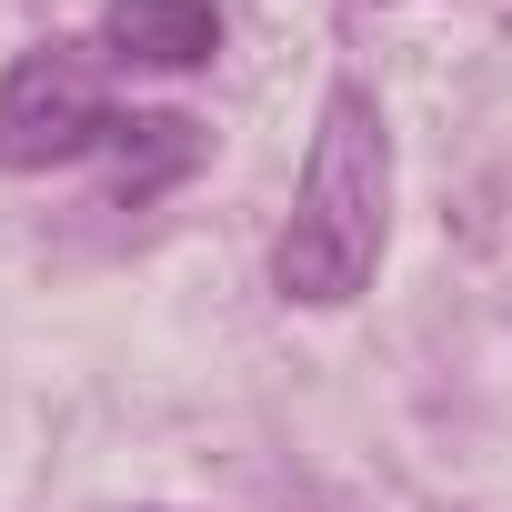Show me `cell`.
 <instances>
[{"label":"cell","instance_id":"277c9868","mask_svg":"<svg viewBox=\"0 0 512 512\" xmlns=\"http://www.w3.org/2000/svg\"><path fill=\"white\" fill-rule=\"evenodd\" d=\"M111 181L131 191V201H151L161 181H181L191 161H201V131L181 121V111H111Z\"/></svg>","mask_w":512,"mask_h":512},{"label":"cell","instance_id":"7a4b0ae2","mask_svg":"<svg viewBox=\"0 0 512 512\" xmlns=\"http://www.w3.org/2000/svg\"><path fill=\"white\" fill-rule=\"evenodd\" d=\"M101 141H111V101L81 41H41L0 71V171H61Z\"/></svg>","mask_w":512,"mask_h":512},{"label":"cell","instance_id":"6da1fadb","mask_svg":"<svg viewBox=\"0 0 512 512\" xmlns=\"http://www.w3.org/2000/svg\"><path fill=\"white\" fill-rule=\"evenodd\" d=\"M382 241H392V131H382V101L362 81H332L292 221L272 241V292L302 302V312H342V302L372 292Z\"/></svg>","mask_w":512,"mask_h":512},{"label":"cell","instance_id":"3957f363","mask_svg":"<svg viewBox=\"0 0 512 512\" xmlns=\"http://www.w3.org/2000/svg\"><path fill=\"white\" fill-rule=\"evenodd\" d=\"M101 51L141 61V71H201L221 51V11L211 0H111L101 11Z\"/></svg>","mask_w":512,"mask_h":512}]
</instances>
